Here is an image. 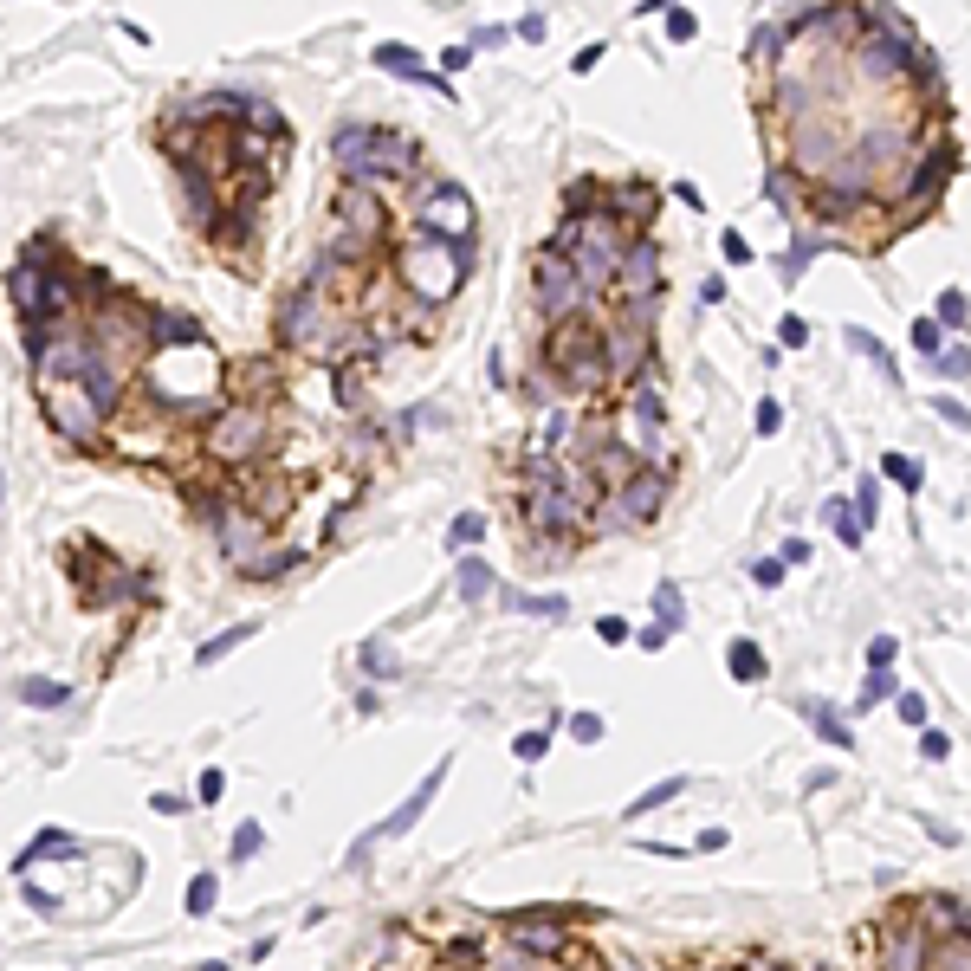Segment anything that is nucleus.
Masks as SVG:
<instances>
[{
    "label": "nucleus",
    "mask_w": 971,
    "mask_h": 971,
    "mask_svg": "<svg viewBox=\"0 0 971 971\" xmlns=\"http://www.w3.org/2000/svg\"><path fill=\"white\" fill-rule=\"evenodd\" d=\"M395 272H402V292L421 305V318L447 305V298L467 285L473 272V240H434V234H408V246L395 253Z\"/></svg>",
    "instance_id": "obj_1"
},
{
    "label": "nucleus",
    "mask_w": 971,
    "mask_h": 971,
    "mask_svg": "<svg viewBox=\"0 0 971 971\" xmlns=\"http://www.w3.org/2000/svg\"><path fill=\"white\" fill-rule=\"evenodd\" d=\"M331 156L344 169V182L376 188V182H402L408 162H415V143L402 130H382V123H344L331 136Z\"/></svg>",
    "instance_id": "obj_2"
},
{
    "label": "nucleus",
    "mask_w": 971,
    "mask_h": 971,
    "mask_svg": "<svg viewBox=\"0 0 971 971\" xmlns=\"http://www.w3.org/2000/svg\"><path fill=\"white\" fill-rule=\"evenodd\" d=\"M544 369H557V382L577 395L609 389V350H603V324L596 318H570L544 337Z\"/></svg>",
    "instance_id": "obj_3"
},
{
    "label": "nucleus",
    "mask_w": 971,
    "mask_h": 971,
    "mask_svg": "<svg viewBox=\"0 0 971 971\" xmlns=\"http://www.w3.org/2000/svg\"><path fill=\"white\" fill-rule=\"evenodd\" d=\"M622 441L635 447L641 467H661L667 460V395H661V363L641 369L622 395Z\"/></svg>",
    "instance_id": "obj_4"
},
{
    "label": "nucleus",
    "mask_w": 971,
    "mask_h": 971,
    "mask_svg": "<svg viewBox=\"0 0 971 971\" xmlns=\"http://www.w3.org/2000/svg\"><path fill=\"white\" fill-rule=\"evenodd\" d=\"M531 305H538L551 324L583 318V305H590V292H583V279H577V266H570V253H557L551 240L531 253Z\"/></svg>",
    "instance_id": "obj_5"
},
{
    "label": "nucleus",
    "mask_w": 971,
    "mask_h": 971,
    "mask_svg": "<svg viewBox=\"0 0 971 971\" xmlns=\"http://www.w3.org/2000/svg\"><path fill=\"white\" fill-rule=\"evenodd\" d=\"M415 234L473 240V195L460 182H421L415 188Z\"/></svg>",
    "instance_id": "obj_6"
},
{
    "label": "nucleus",
    "mask_w": 971,
    "mask_h": 971,
    "mask_svg": "<svg viewBox=\"0 0 971 971\" xmlns=\"http://www.w3.org/2000/svg\"><path fill=\"white\" fill-rule=\"evenodd\" d=\"M72 570H78V596L85 603H117V596H149L143 583L130 577V564H117L104 544H72Z\"/></svg>",
    "instance_id": "obj_7"
},
{
    "label": "nucleus",
    "mask_w": 971,
    "mask_h": 971,
    "mask_svg": "<svg viewBox=\"0 0 971 971\" xmlns=\"http://www.w3.org/2000/svg\"><path fill=\"white\" fill-rule=\"evenodd\" d=\"M447 771H454V764H434V771L428 777H421V784L415 790H408V803H402V810H389V816H382V823L376 829H363V836L357 842H350V855H369V849H376V842H389V836H408V829H415L421 823V816H428V803H434V790H441L447 784Z\"/></svg>",
    "instance_id": "obj_8"
},
{
    "label": "nucleus",
    "mask_w": 971,
    "mask_h": 971,
    "mask_svg": "<svg viewBox=\"0 0 971 971\" xmlns=\"http://www.w3.org/2000/svg\"><path fill=\"white\" fill-rule=\"evenodd\" d=\"M667 292V279H661V246H654L648 234H635L628 240V253H622V272H615V298L622 305H635V298H661Z\"/></svg>",
    "instance_id": "obj_9"
},
{
    "label": "nucleus",
    "mask_w": 971,
    "mask_h": 971,
    "mask_svg": "<svg viewBox=\"0 0 971 971\" xmlns=\"http://www.w3.org/2000/svg\"><path fill=\"white\" fill-rule=\"evenodd\" d=\"M603 350H609V382H622V389L641 376V369H654V331H648V324L622 318L615 331L603 324Z\"/></svg>",
    "instance_id": "obj_10"
},
{
    "label": "nucleus",
    "mask_w": 971,
    "mask_h": 971,
    "mask_svg": "<svg viewBox=\"0 0 971 971\" xmlns=\"http://www.w3.org/2000/svg\"><path fill=\"white\" fill-rule=\"evenodd\" d=\"M661 505H667V467H635L615 486V518L622 525H654Z\"/></svg>",
    "instance_id": "obj_11"
},
{
    "label": "nucleus",
    "mask_w": 971,
    "mask_h": 971,
    "mask_svg": "<svg viewBox=\"0 0 971 971\" xmlns=\"http://www.w3.org/2000/svg\"><path fill=\"white\" fill-rule=\"evenodd\" d=\"M505 939H512L518 952H531V959H557V952H564L557 913H512V920H505Z\"/></svg>",
    "instance_id": "obj_12"
},
{
    "label": "nucleus",
    "mask_w": 971,
    "mask_h": 971,
    "mask_svg": "<svg viewBox=\"0 0 971 971\" xmlns=\"http://www.w3.org/2000/svg\"><path fill=\"white\" fill-rule=\"evenodd\" d=\"M376 65L382 72H395V78H408V85H421V91H441V98H454V85H447L441 72H428V59H421L415 46H376Z\"/></svg>",
    "instance_id": "obj_13"
},
{
    "label": "nucleus",
    "mask_w": 971,
    "mask_h": 971,
    "mask_svg": "<svg viewBox=\"0 0 971 971\" xmlns=\"http://www.w3.org/2000/svg\"><path fill=\"white\" fill-rule=\"evenodd\" d=\"M570 441H577V415H570L564 402L538 408V428H531V454H544V460H564V454H570Z\"/></svg>",
    "instance_id": "obj_14"
},
{
    "label": "nucleus",
    "mask_w": 971,
    "mask_h": 971,
    "mask_svg": "<svg viewBox=\"0 0 971 971\" xmlns=\"http://www.w3.org/2000/svg\"><path fill=\"white\" fill-rule=\"evenodd\" d=\"M609 214L628 227V234H641L654 214V182H641V175H628V182H609Z\"/></svg>",
    "instance_id": "obj_15"
},
{
    "label": "nucleus",
    "mask_w": 971,
    "mask_h": 971,
    "mask_svg": "<svg viewBox=\"0 0 971 971\" xmlns=\"http://www.w3.org/2000/svg\"><path fill=\"white\" fill-rule=\"evenodd\" d=\"M298 564H305V551H298V544H279V551H266L246 577H253V583H279V577H292Z\"/></svg>",
    "instance_id": "obj_16"
},
{
    "label": "nucleus",
    "mask_w": 971,
    "mask_h": 971,
    "mask_svg": "<svg viewBox=\"0 0 971 971\" xmlns=\"http://www.w3.org/2000/svg\"><path fill=\"white\" fill-rule=\"evenodd\" d=\"M926 971H971V933L939 939V946L926 952Z\"/></svg>",
    "instance_id": "obj_17"
},
{
    "label": "nucleus",
    "mask_w": 971,
    "mask_h": 971,
    "mask_svg": "<svg viewBox=\"0 0 971 971\" xmlns=\"http://www.w3.org/2000/svg\"><path fill=\"white\" fill-rule=\"evenodd\" d=\"M823 518H829V531H836L842 544H861V538H868V525L855 518V505H849V499H829V505H823Z\"/></svg>",
    "instance_id": "obj_18"
},
{
    "label": "nucleus",
    "mask_w": 971,
    "mask_h": 971,
    "mask_svg": "<svg viewBox=\"0 0 971 971\" xmlns=\"http://www.w3.org/2000/svg\"><path fill=\"white\" fill-rule=\"evenodd\" d=\"M726 667H732V680H764V648L758 641H732V654H726Z\"/></svg>",
    "instance_id": "obj_19"
},
{
    "label": "nucleus",
    "mask_w": 971,
    "mask_h": 971,
    "mask_svg": "<svg viewBox=\"0 0 971 971\" xmlns=\"http://www.w3.org/2000/svg\"><path fill=\"white\" fill-rule=\"evenodd\" d=\"M803 713H810V726H816V732H823V738H829V745H842V751H849V745H855V738H849V726H842V713H829V706H823V700H810V706H803Z\"/></svg>",
    "instance_id": "obj_20"
},
{
    "label": "nucleus",
    "mask_w": 971,
    "mask_h": 971,
    "mask_svg": "<svg viewBox=\"0 0 971 971\" xmlns=\"http://www.w3.org/2000/svg\"><path fill=\"white\" fill-rule=\"evenodd\" d=\"M454 583H460V596H467V603H480V596H492V570L480 564V557H467V564L454 570Z\"/></svg>",
    "instance_id": "obj_21"
},
{
    "label": "nucleus",
    "mask_w": 971,
    "mask_h": 971,
    "mask_svg": "<svg viewBox=\"0 0 971 971\" xmlns=\"http://www.w3.org/2000/svg\"><path fill=\"white\" fill-rule=\"evenodd\" d=\"M680 790H687V777H661V784H654V790H641V797L628 803V816H648V810H661V803H674Z\"/></svg>",
    "instance_id": "obj_22"
},
{
    "label": "nucleus",
    "mask_w": 971,
    "mask_h": 971,
    "mask_svg": "<svg viewBox=\"0 0 971 971\" xmlns=\"http://www.w3.org/2000/svg\"><path fill=\"white\" fill-rule=\"evenodd\" d=\"M907 344L920 350V357H939V350H946V324H939V318H913Z\"/></svg>",
    "instance_id": "obj_23"
},
{
    "label": "nucleus",
    "mask_w": 971,
    "mask_h": 971,
    "mask_svg": "<svg viewBox=\"0 0 971 971\" xmlns=\"http://www.w3.org/2000/svg\"><path fill=\"white\" fill-rule=\"evenodd\" d=\"M881 473H887L894 486H907V492H920V486H926L920 460H907V454H881Z\"/></svg>",
    "instance_id": "obj_24"
},
{
    "label": "nucleus",
    "mask_w": 971,
    "mask_h": 971,
    "mask_svg": "<svg viewBox=\"0 0 971 971\" xmlns=\"http://www.w3.org/2000/svg\"><path fill=\"white\" fill-rule=\"evenodd\" d=\"M946 331H971V298L965 292H939V311H933Z\"/></svg>",
    "instance_id": "obj_25"
},
{
    "label": "nucleus",
    "mask_w": 971,
    "mask_h": 971,
    "mask_svg": "<svg viewBox=\"0 0 971 971\" xmlns=\"http://www.w3.org/2000/svg\"><path fill=\"white\" fill-rule=\"evenodd\" d=\"M480 538H486V518L480 512H460L454 525H447V544H454V551H473Z\"/></svg>",
    "instance_id": "obj_26"
},
{
    "label": "nucleus",
    "mask_w": 971,
    "mask_h": 971,
    "mask_svg": "<svg viewBox=\"0 0 971 971\" xmlns=\"http://www.w3.org/2000/svg\"><path fill=\"white\" fill-rule=\"evenodd\" d=\"M240 641H253V622H246V628H227V635H214V641H208V648H201V654H195V667H214V661H221V654H234V648H240Z\"/></svg>",
    "instance_id": "obj_27"
},
{
    "label": "nucleus",
    "mask_w": 971,
    "mask_h": 971,
    "mask_svg": "<svg viewBox=\"0 0 971 971\" xmlns=\"http://www.w3.org/2000/svg\"><path fill=\"white\" fill-rule=\"evenodd\" d=\"M654 615H661V628H667V635H674V628L687 622V603H680V590H674V583H661V590H654Z\"/></svg>",
    "instance_id": "obj_28"
},
{
    "label": "nucleus",
    "mask_w": 971,
    "mask_h": 971,
    "mask_svg": "<svg viewBox=\"0 0 971 971\" xmlns=\"http://www.w3.org/2000/svg\"><path fill=\"white\" fill-rule=\"evenodd\" d=\"M505 609H518V615H564V596H525V590H505Z\"/></svg>",
    "instance_id": "obj_29"
},
{
    "label": "nucleus",
    "mask_w": 971,
    "mask_h": 971,
    "mask_svg": "<svg viewBox=\"0 0 971 971\" xmlns=\"http://www.w3.org/2000/svg\"><path fill=\"white\" fill-rule=\"evenodd\" d=\"M881 700H894V680H887V667H868V687L855 693V713H868V706H881Z\"/></svg>",
    "instance_id": "obj_30"
},
{
    "label": "nucleus",
    "mask_w": 971,
    "mask_h": 971,
    "mask_svg": "<svg viewBox=\"0 0 971 971\" xmlns=\"http://www.w3.org/2000/svg\"><path fill=\"white\" fill-rule=\"evenodd\" d=\"M887 971H926V946H913V939L900 933L894 952H887Z\"/></svg>",
    "instance_id": "obj_31"
},
{
    "label": "nucleus",
    "mask_w": 971,
    "mask_h": 971,
    "mask_svg": "<svg viewBox=\"0 0 971 971\" xmlns=\"http://www.w3.org/2000/svg\"><path fill=\"white\" fill-rule=\"evenodd\" d=\"M72 849H78V842L65 836V829H46V836H33V849L20 855V868H26V861H33V855H72Z\"/></svg>",
    "instance_id": "obj_32"
},
{
    "label": "nucleus",
    "mask_w": 971,
    "mask_h": 971,
    "mask_svg": "<svg viewBox=\"0 0 971 971\" xmlns=\"http://www.w3.org/2000/svg\"><path fill=\"white\" fill-rule=\"evenodd\" d=\"M20 700L26 706H65V687H59V680H26Z\"/></svg>",
    "instance_id": "obj_33"
},
{
    "label": "nucleus",
    "mask_w": 971,
    "mask_h": 971,
    "mask_svg": "<svg viewBox=\"0 0 971 971\" xmlns=\"http://www.w3.org/2000/svg\"><path fill=\"white\" fill-rule=\"evenodd\" d=\"M933 415L946 421V428H965V434H971V408L959 402V395H933Z\"/></svg>",
    "instance_id": "obj_34"
},
{
    "label": "nucleus",
    "mask_w": 971,
    "mask_h": 971,
    "mask_svg": "<svg viewBox=\"0 0 971 971\" xmlns=\"http://www.w3.org/2000/svg\"><path fill=\"white\" fill-rule=\"evenodd\" d=\"M849 505H855V518H861V525H874V512H881V480H861Z\"/></svg>",
    "instance_id": "obj_35"
},
{
    "label": "nucleus",
    "mask_w": 971,
    "mask_h": 971,
    "mask_svg": "<svg viewBox=\"0 0 971 971\" xmlns=\"http://www.w3.org/2000/svg\"><path fill=\"white\" fill-rule=\"evenodd\" d=\"M777 344H784V350H803V344H810V324H803L797 311H784V318H777Z\"/></svg>",
    "instance_id": "obj_36"
},
{
    "label": "nucleus",
    "mask_w": 971,
    "mask_h": 971,
    "mask_svg": "<svg viewBox=\"0 0 971 971\" xmlns=\"http://www.w3.org/2000/svg\"><path fill=\"white\" fill-rule=\"evenodd\" d=\"M188 913H214V874H195V881H188Z\"/></svg>",
    "instance_id": "obj_37"
},
{
    "label": "nucleus",
    "mask_w": 971,
    "mask_h": 971,
    "mask_svg": "<svg viewBox=\"0 0 971 971\" xmlns=\"http://www.w3.org/2000/svg\"><path fill=\"white\" fill-rule=\"evenodd\" d=\"M693 33H700V20H693L687 7H667V39H674V46H687Z\"/></svg>",
    "instance_id": "obj_38"
},
{
    "label": "nucleus",
    "mask_w": 971,
    "mask_h": 971,
    "mask_svg": "<svg viewBox=\"0 0 971 971\" xmlns=\"http://www.w3.org/2000/svg\"><path fill=\"white\" fill-rule=\"evenodd\" d=\"M784 557H758V564H751V583H758V590H777V583H784Z\"/></svg>",
    "instance_id": "obj_39"
},
{
    "label": "nucleus",
    "mask_w": 971,
    "mask_h": 971,
    "mask_svg": "<svg viewBox=\"0 0 971 971\" xmlns=\"http://www.w3.org/2000/svg\"><path fill=\"white\" fill-rule=\"evenodd\" d=\"M512 751H518L525 764H538L544 751H551V732H518V738H512Z\"/></svg>",
    "instance_id": "obj_40"
},
{
    "label": "nucleus",
    "mask_w": 971,
    "mask_h": 971,
    "mask_svg": "<svg viewBox=\"0 0 971 971\" xmlns=\"http://www.w3.org/2000/svg\"><path fill=\"white\" fill-rule=\"evenodd\" d=\"M894 706H900L907 726H926V693H894Z\"/></svg>",
    "instance_id": "obj_41"
},
{
    "label": "nucleus",
    "mask_w": 971,
    "mask_h": 971,
    "mask_svg": "<svg viewBox=\"0 0 971 971\" xmlns=\"http://www.w3.org/2000/svg\"><path fill=\"white\" fill-rule=\"evenodd\" d=\"M259 842H266V836H259V823H240V829H234V861L259 855Z\"/></svg>",
    "instance_id": "obj_42"
},
{
    "label": "nucleus",
    "mask_w": 971,
    "mask_h": 971,
    "mask_svg": "<svg viewBox=\"0 0 971 971\" xmlns=\"http://www.w3.org/2000/svg\"><path fill=\"white\" fill-rule=\"evenodd\" d=\"M894 654H900L894 635H874V641H868V667H894Z\"/></svg>",
    "instance_id": "obj_43"
},
{
    "label": "nucleus",
    "mask_w": 971,
    "mask_h": 971,
    "mask_svg": "<svg viewBox=\"0 0 971 971\" xmlns=\"http://www.w3.org/2000/svg\"><path fill=\"white\" fill-rule=\"evenodd\" d=\"M570 738H577V745H596V738H603V719H596V713H577V719H570Z\"/></svg>",
    "instance_id": "obj_44"
},
{
    "label": "nucleus",
    "mask_w": 971,
    "mask_h": 971,
    "mask_svg": "<svg viewBox=\"0 0 971 971\" xmlns=\"http://www.w3.org/2000/svg\"><path fill=\"white\" fill-rule=\"evenodd\" d=\"M933 363L946 369V376H971V350H939Z\"/></svg>",
    "instance_id": "obj_45"
},
{
    "label": "nucleus",
    "mask_w": 971,
    "mask_h": 971,
    "mask_svg": "<svg viewBox=\"0 0 971 971\" xmlns=\"http://www.w3.org/2000/svg\"><path fill=\"white\" fill-rule=\"evenodd\" d=\"M920 751L939 764V758H952V738H946V732H920Z\"/></svg>",
    "instance_id": "obj_46"
},
{
    "label": "nucleus",
    "mask_w": 971,
    "mask_h": 971,
    "mask_svg": "<svg viewBox=\"0 0 971 971\" xmlns=\"http://www.w3.org/2000/svg\"><path fill=\"white\" fill-rule=\"evenodd\" d=\"M382 971H421V952H415V946L389 952V959H382Z\"/></svg>",
    "instance_id": "obj_47"
},
{
    "label": "nucleus",
    "mask_w": 971,
    "mask_h": 971,
    "mask_svg": "<svg viewBox=\"0 0 971 971\" xmlns=\"http://www.w3.org/2000/svg\"><path fill=\"white\" fill-rule=\"evenodd\" d=\"M777 421H784V408L764 395V402H758V434H777Z\"/></svg>",
    "instance_id": "obj_48"
},
{
    "label": "nucleus",
    "mask_w": 971,
    "mask_h": 971,
    "mask_svg": "<svg viewBox=\"0 0 971 971\" xmlns=\"http://www.w3.org/2000/svg\"><path fill=\"white\" fill-rule=\"evenodd\" d=\"M596 635L615 648V641H628V622H622V615H603V622H596Z\"/></svg>",
    "instance_id": "obj_49"
},
{
    "label": "nucleus",
    "mask_w": 971,
    "mask_h": 971,
    "mask_svg": "<svg viewBox=\"0 0 971 971\" xmlns=\"http://www.w3.org/2000/svg\"><path fill=\"white\" fill-rule=\"evenodd\" d=\"M726 259H732V266H751V240L745 234H726Z\"/></svg>",
    "instance_id": "obj_50"
},
{
    "label": "nucleus",
    "mask_w": 971,
    "mask_h": 971,
    "mask_svg": "<svg viewBox=\"0 0 971 971\" xmlns=\"http://www.w3.org/2000/svg\"><path fill=\"white\" fill-rule=\"evenodd\" d=\"M467 59H473V46H447L441 52V72H467Z\"/></svg>",
    "instance_id": "obj_51"
},
{
    "label": "nucleus",
    "mask_w": 971,
    "mask_h": 971,
    "mask_svg": "<svg viewBox=\"0 0 971 971\" xmlns=\"http://www.w3.org/2000/svg\"><path fill=\"white\" fill-rule=\"evenodd\" d=\"M221 784H227L221 771H201V797H195V803H214V797H221Z\"/></svg>",
    "instance_id": "obj_52"
},
{
    "label": "nucleus",
    "mask_w": 971,
    "mask_h": 971,
    "mask_svg": "<svg viewBox=\"0 0 971 971\" xmlns=\"http://www.w3.org/2000/svg\"><path fill=\"white\" fill-rule=\"evenodd\" d=\"M363 667H376V674H389L395 661H389V648H363Z\"/></svg>",
    "instance_id": "obj_53"
},
{
    "label": "nucleus",
    "mask_w": 971,
    "mask_h": 971,
    "mask_svg": "<svg viewBox=\"0 0 971 971\" xmlns=\"http://www.w3.org/2000/svg\"><path fill=\"white\" fill-rule=\"evenodd\" d=\"M849 350H868V357H881V344H874V331H849Z\"/></svg>",
    "instance_id": "obj_54"
},
{
    "label": "nucleus",
    "mask_w": 971,
    "mask_h": 971,
    "mask_svg": "<svg viewBox=\"0 0 971 971\" xmlns=\"http://www.w3.org/2000/svg\"><path fill=\"white\" fill-rule=\"evenodd\" d=\"M959 933H971V907H959Z\"/></svg>",
    "instance_id": "obj_55"
},
{
    "label": "nucleus",
    "mask_w": 971,
    "mask_h": 971,
    "mask_svg": "<svg viewBox=\"0 0 971 971\" xmlns=\"http://www.w3.org/2000/svg\"><path fill=\"white\" fill-rule=\"evenodd\" d=\"M745 971H777V965H764V959H751V965H745Z\"/></svg>",
    "instance_id": "obj_56"
},
{
    "label": "nucleus",
    "mask_w": 971,
    "mask_h": 971,
    "mask_svg": "<svg viewBox=\"0 0 971 971\" xmlns=\"http://www.w3.org/2000/svg\"><path fill=\"white\" fill-rule=\"evenodd\" d=\"M201 971H227V965H221V959H214V965H201Z\"/></svg>",
    "instance_id": "obj_57"
}]
</instances>
